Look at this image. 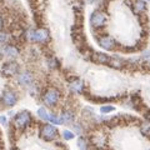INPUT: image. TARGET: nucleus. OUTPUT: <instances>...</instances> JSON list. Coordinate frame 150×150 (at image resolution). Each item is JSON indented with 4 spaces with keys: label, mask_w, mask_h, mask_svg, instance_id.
I'll list each match as a JSON object with an SVG mask.
<instances>
[{
    "label": "nucleus",
    "mask_w": 150,
    "mask_h": 150,
    "mask_svg": "<svg viewBox=\"0 0 150 150\" xmlns=\"http://www.w3.org/2000/svg\"><path fill=\"white\" fill-rule=\"evenodd\" d=\"M31 121H33V116L30 114V111L23 110V111H20V112H18V114L14 115L13 126L15 128V130L23 131L31 124Z\"/></svg>",
    "instance_id": "nucleus-1"
},
{
    "label": "nucleus",
    "mask_w": 150,
    "mask_h": 150,
    "mask_svg": "<svg viewBox=\"0 0 150 150\" xmlns=\"http://www.w3.org/2000/svg\"><path fill=\"white\" fill-rule=\"evenodd\" d=\"M60 98H62V93L59 91V89L56 88H49L43 93V96H41V100L43 103L49 106V108H54L59 104Z\"/></svg>",
    "instance_id": "nucleus-2"
},
{
    "label": "nucleus",
    "mask_w": 150,
    "mask_h": 150,
    "mask_svg": "<svg viewBox=\"0 0 150 150\" xmlns=\"http://www.w3.org/2000/svg\"><path fill=\"white\" fill-rule=\"evenodd\" d=\"M26 39L33 43H48L49 40V31L46 29H29L26 30Z\"/></svg>",
    "instance_id": "nucleus-3"
},
{
    "label": "nucleus",
    "mask_w": 150,
    "mask_h": 150,
    "mask_svg": "<svg viewBox=\"0 0 150 150\" xmlns=\"http://www.w3.org/2000/svg\"><path fill=\"white\" fill-rule=\"evenodd\" d=\"M39 135L44 142H55V140L59 138V131L55 128V125L46 123V124L41 125Z\"/></svg>",
    "instance_id": "nucleus-4"
},
{
    "label": "nucleus",
    "mask_w": 150,
    "mask_h": 150,
    "mask_svg": "<svg viewBox=\"0 0 150 150\" xmlns=\"http://www.w3.org/2000/svg\"><path fill=\"white\" fill-rule=\"evenodd\" d=\"M18 95L16 93L11 90V89H5V90L3 91L1 96H0V101H1V104L5 106V108H13L18 103Z\"/></svg>",
    "instance_id": "nucleus-5"
},
{
    "label": "nucleus",
    "mask_w": 150,
    "mask_h": 150,
    "mask_svg": "<svg viewBox=\"0 0 150 150\" xmlns=\"http://www.w3.org/2000/svg\"><path fill=\"white\" fill-rule=\"evenodd\" d=\"M106 24V15L100 10H95L90 15V25L94 29H100Z\"/></svg>",
    "instance_id": "nucleus-6"
},
{
    "label": "nucleus",
    "mask_w": 150,
    "mask_h": 150,
    "mask_svg": "<svg viewBox=\"0 0 150 150\" xmlns=\"http://www.w3.org/2000/svg\"><path fill=\"white\" fill-rule=\"evenodd\" d=\"M16 83L21 86H26L29 88L34 84V75L30 70H24V71H20L16 75Z\"/></svg>",
    "instance_id": "nucleus-7"
},
{
    "label": "nucleus",
    "mask_w": 150,
    "mask_h": 150,
    "mask_svg": "<svg viewBox=\"0 0 150 150\" xmlns=\"http://www.w3.org/2000/svg\"><path fill=\"white\" fill-rule=\"evenodd\" d=\"M1 73L4 76H6V78L16 76V75L20 73V67H19V64L16 62H8L3 65Z\"/></svg>",
    "instance_id": "nucleus-8"
},
{
    "label": "nucleus",
    "mask_w": 150,
    "mask_h": 150,
    "mask_svg": "<svg viewBox=\"0 0 150 150\" xmlns=\"http://www.w3.org/2000/svg\"><path fill=\"white\" fill-rule=\"evenodd\" d=\"M98 44H99V46L101 49L108 50V51L114 50L116 48V41L112 39L111 36H109V35H101V36H99V39H98Z\"/></svg>",
    "instance_id": "nucleus-9"
},
{
    "label": "nucleus",
    "mask_w": 150,
    "mask_h": 150,
    "mask_svg": "<svg viewBox=\"0 0 150 150\" xmlns=\"http://www.w3.org/2000/svg\"><path fill=\"white\" fill-rule=\"evenodd\" d=\"M90 144L94 146V149H99V150H103L105 146H106V144H108V139L104 134H101V133H96V134H94L93 137L90 138Z\"/></svg>",
    "instance_id": "nucleus-10"
},
{
    "label": "nucleus",
    "mask_w": 150,
    "mask_h": 150,
    "mask_svg": "<svg viewBox=\"0 0 150 150\" xmlns=\"http://www.w3.org/2000/svg\"><path fill=\"white\" fill-rule=\"evenodd\" d=\"M68 86H69V90L74 94H83L84 90H85V84H84V81L79 78L70 79Z\"/></svg>",
    "instance_id": "nucleus-11"
},
{
    "label": "nucleus",
    "mask_w": 150,
    "mask_h": 150,
    "mask_svg": "<svg viewBox=\"0 0 150 150\" xmlns=\"http://www.w3.org/2000/svg\"><path fill=\"white\" fill-rule=\"evenodd\" d=\"M1 54L4 56H6V58L9 59H15L19 56V49L16 48L15 45H13V44H6V45H4L3 48H1Z\"/></svg>",
    "instance_id": "nucleus-12"
},
{
    "label": "nucleus",
    "mask_w": 150,
    "mask_h": 150,
    "mask_svg": "<svg viewBox=\"0 0 150 150\" xmlns=\"http://www.w3.org/2000/svg\"><path fill=\"white\" fill-rule=\"evenodd\" d=\"M60 118H62L63 124H65V125H73L75 123V114H74V111L70 109L63 110L62 114H60Z\"/></svg>",
    "instance_id": "nucleus-13"
},
{
    "label": "nucleus",
    "mask_w": 150,
    "mask_h": 150,
    "mask_svg": "<svg viewBox=\"0 0 150 150\" xmlns=\"http://www.w3.org/2000/svg\"><path fill=\"white\" fill-rule=\"evenodd\" d=\"M91 62L96 63V64H109V60H110V56L106 55L104 53H98V51H94L90 56Z\"/></svg>",
    "instance_id": "nucleus-14"
},
{
    "label": "nucleus",
    "mask_w": 150,
    "mask_h": 150,
    "mask_svg": "<svg viewBox=\"0 0 150 150\" xmlns=\"http://www.w3.org/2000/svg\"><path fill=\"white\" fill-rule=\"evenodd\" d=\"M108 65L112 69H123L125 65V62L123 59L118 58V56H110V60H109V64Z\"/></svg>",
    "instance_id": "nucleus-15"
},
{
    "label": "nucleus",
    "mask_w": 150,
    "mask_h": 150,
    "mask_svg": "<svg viewBox=\"0 0 150 150\" xmlns=\"http://www.w3.org/2000/svg\"><path fill=\"white\" fill-rule=\"evenodd\" d=\"M133 8L135 13H143L146 10V1L145 0H134Z\"/></svg>",
    "instance_id": "nucleus-16"
},
{
    "label": "nucleus",
    "mask_w": 150,
    "mask_h": 150,
    "mask_svg": "<svg viewBox=\"0 0 150 150\" xmlns=\"http://www.w3.org/2000/svg\"><path fill=\"white\" fill-rule=\"evenodd\" d=\"M89 144H90V142L83 135H80L76 140V146L79 148V150H89Z\"/></svg>",
    "instance_id": "nucleus-17"
},
{
    "label": "nucleus",
    "mask_w": 150,
    "mask_h": 150,
    "mask_svg": "<svg viewBox=\"0 0 150 150\" xmlns=\"http://www.w3.org/2000/svg\"><path fill=\"white\" fill-rule=\"evenodd\" d=\"M48 121H49L50 124H53V125H62V124H63V121H62V118H60V115L55 114V112H49Z\"/></svg>",
    "instance_id": "nucleus-18"
},
{
    "label": "nucleus",
    "mask_w": 150,
    "mask_h": 150,
    "mask_svg": "<svg viewBox=\"0 0 150 150\" xmlns=\"http://www.w3.org/2000/svg\"><path fill=\"white\" fill-rule=\"evenodd\" d=\"M36 114H38V118H40L41 120H46L48 121V118H49V112L46 111V109L45 108H39L38 109V111H36Z\"/></svg>",
    "instance_id": "nucleus-19"
},
{
    "label": "nucleus",
    "mask_w": 150,
    "mask_h": 150,
    "mask_svg": "<svg viewBox=\"0 0 150 150\" xmlns=\"http://www.w3.org/2000/svg\"><path fill=\"white\" fill-rule=\"evenodd\" d=\"M140 133L145 138H150V125L149 124H142L140 125Z\"/></svg>",
    "instance_id": "nucleus-20"
},
{
    "label": "nucleus",
    "mask_w": 150,
    "mask_h": 150,
    "mask_svg": "<svg viewBox=\"0 0 150 150\" xmlns=\"http://www.w3.org/2000/svg\"><path fill=\"white\" fill-rule=\"evenodd\" d=\"M62 137H63L64 140H73V139L75 138V134H74V131H73V130L65 129V130H63Z\"/></svg>",
    "instance_id": "nucleus-21"
},
{
    "label": "nucleus",
    "mask_w": 150,
    "mask_h": 150,
    "mask_svg": "<svg viewBox=\"0 0 150 150\" xmlns=\"http://www.w3.org/2000/svg\"><path fill=\"white\" fill-rule=\"evenodd\" d=\"M46 64H48V67L50 68V69H58L59 68V62L56 60L55 58H49L48 59V62H46Z\"/></svg>",
    "instance_id": "nucleus-22"
},
{
    "label": "nucleus",
    "mask_w": 150,
    "mask_h": 150,
    "mask_svg": "<svg viewBox=\"0 0 150 150\" xmlns=\"http://www.w3.org/2000/svg\"><path fill=\"white\" fill-rule=\"evenodd\" d=\"M112 111H115V106H112V105H103L100 108L101 114H110Z\"/></svg>",
    "instance_id": "nucleus-23"
},
{
    "label": "nucleus",
    "mask_w": 150,
    "mask_h": 150,
    "mask_svg": "<svg viewBox=\"0 0 150 150\" xmlns=\"http://www.w3.org/2000/svg\"><path fill=\"white\" fill-rule=\"evenodd\" d=\"M73 129H74V134H78L79 137H80V135L83 134V131H84L83 125L80 123H74L73 124Z\"/></svg>",
    "instance_id": "nucleus-24"
},
{
    "label": "nucleus",
    "mask_w": 150,
    "mask_h": 150,
    "mask_svg": "<svg viewBox=\"0 0 150 150\" xmlns=\"http://www.w3.org/2000/svg\"><path fill=\"white\" fill-rule=\"evenodd\" d=\"M83 116L86 119H91L94 118V110L91 109V108H85V109L83 110Z\"/></svg>",
    "instance_id": "nucleus-25"
},
{
    "label": "nucleus",
    "mask_w": 150,
    "mask_h": 150,
    "mask_svg": "<svg viewBox=\"0 0 150 150\" xmlns=\"http://www.w3.org/2000/svg\"><path fill=\"white\" fill-rule=\"evenodd\" d=\"M9 41V34L5 31H0V44H8Z\"/></svg>",
    "instance_id": "nucleus-26"
},
{
    "label": "nucleus",
    "mask_w": 150,
    "mask_h": 150,
    "mask_svg": "<svg viewBox=\"0 0 150 150\" xmlns=\"http://www.w3.org/2000/svg\"><path fill=\"white\" fill-rule=\"evenodd\" d=\"M0 123H1V125L6 126V125H8V119H6V116L0 115Z\"/></svg>",
    "instance_id": "nucleus-27"
},
{
    "label": "nucleus",
    "mask_w": 150,
    "mask_h": 150,
    "mask_svg": "<svg viewBox=\"0 0 150 150\" xmlns=\"http://www.w3.org/2000/svg\"><path fill=\"white\" fill-rule=\"evenodd\" d=\"M144 68L146 70H150V60H145L144 62Z\"/></svg>",
    "instance_id": "nucleus-28"
},
{
    "label": "nucleus",
    "mask_w": 150,
    "mask_h": 150,
    "mask_svg": "<svg viewBox=\"0 0 150 150\" xmlns=\"http://www.w3.org/2000/svg\"><path fill=\"white\" fill-rule=\"evenodd\" d=\"M143 58H144V59L150 58V50H146V51H145V53L143 54Z\"/></svg>",
    "instance_id": "nucleus-29"
},
{
    "label": "nucleus",
    "mask_w": 150,
    "mask_h": 150,
    "mask_svg": "<svg viewBox=\"0 0 150 150\" xmlns=\"http://www.w3.org/2000/svg\"><path fill=\"white\" fill-rule=\"evenodd\" d=\"M3 25H4V21H3V18L0 16V31H1V29H3Z\"/></svg>",
    "instance_id": "nucleus-30"
},
{
    "label": "nucleus",
    "mask_w": 150,
    "mask_h": 150,
    "mask_svg": "<svg viewBox=\"0 0 150 150\" xmlns=\"http://www.w3.org/2000/svg\"><path fill=\"white\" fill-rule=\"evenodd\" d=\"M10 150H19V149H15V148H13V149H10Z\"/></svg>",
    "instance_id": "nucleus-31"
},
{
    "label": "nucleus",
    "mask_w": 150,
    "mask_h": 150,
    "mask_svg": "<svg viewBox=\"0 0 150 150\" xmlns=\"http://www.w3.org/2000/svg\"><path fill=\"white\" fill-rule=\"evenodd\" d=\"M93 150H99V149H93Z\"/></svg>",
    "instance_id": "nucleus-32"
},
{
    "label": "nucleus",
    "mask_w": 150,
    "mask_h": 150,
    "mask_svg": "<svg viewBox=\"0 0 150 150\" xmlns=\"http://www.w3.org/2000/svg\"><path fill=\"white\" fill-rule=\"evenodd\" d=\"M145 1H150V0H145Z\"/></svg>",
    "instance_id": "nucleus-33"
}]
</instances>
